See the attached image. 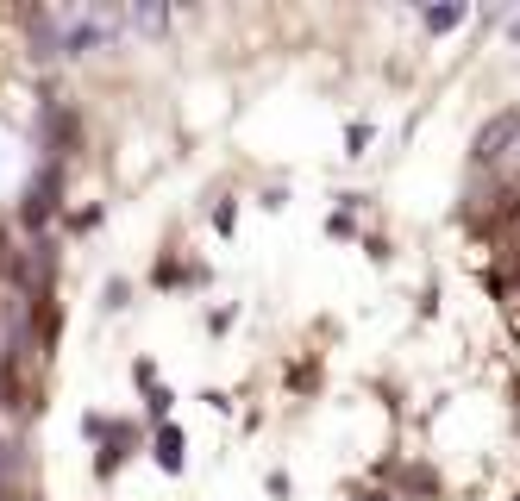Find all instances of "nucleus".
<instances>
[{
	"instance_id": "obj_7",
	"label": "nucleus",
	"mask_w": 520,
	"mask_h": 501,
	"mask_svg": "<svg viewBox=\"0 0 520 501\" xmlns=\"http://www.w3.org/2000/svg\"><path fill=\"white\" fill-rule=\"evenodd\" d=\"M69 226H76V232H94V226H101V207H82V213H69Z\"/></svg>"
},
{
	"instance_id": "obj_3",
	"label": "nucleus",
	"mask_w": 520,
	"mask_h": 501,
	"mask_svg": "<svg viewBox=\"0 0 520 501\" xmlns=\"http://www.w3.org/2000/svg\"><path fill=\"white\" fill-rule=\"evenodd\" d=\"M157 464L170 470V476L182 470V433H176V426H163V433H157Z\"/></svg>"
},
{
	"instance_id": "obj_9",
	"label": "nucleus",
	"mask_w": 520,
	"mask_h": 501,
	"mask_svg": "<svg viewBox=\"0 0 520 501\" xmlns=\"http://www.w3.org/2000/svg\"><path fill=\"white\" fill-rule=\"evenodd\" d=\"M358 501H389V495H383V489H364V495H358Z\"/></svg>"
},
{
	"instance_id": "obj_8",
	"label": "nucleus",
	"mask_w": 520,
	"mask_h": 501,
	"mask_svg": "<svg viewBox=\"0 0 520 501\" xmlns=\"http://www.w3.org/2000/svg\"><path fill=\"white\" fill-rule=\"evenodd\" d=\"M170 401H176L170 389H157V383H151V414H157V420H163V414H170Z\"/></svg>"
},
{
	"instance_id": "obj_4",
	"label": "nucleus",
	"mask_w": 520,
	"mask_h": 501,
	"mask_svg": "<svg viewBox=\"0 0 520 501\" xmlns=\"http://www.w3.org/2000/svg\"><path fill=\"white\" fill-rule=\"evenodd\" d=\"M420 19H427V32H452V26H464V7H427Z\"/></svg>"
},
{
	"instance_id": "obj_10",
	"label": "nucleus",
	"mask_w": 520,
	"mask_h": 501,
	"mask_svg": "<svg viewBox=\"0 0 520 501\" xmlns=\"http://www.w3.org/2000/svg\"><path fill=\"white\" fill-rule=\"evenodd\" d=\"M514 32H520V19H514Z\"/></svg>"
},
{
	"instance_id": "obj_1",
	"label": "nucleus",
	"mask_w": 520,
	"mask_h": 501,
	"mask_svg": "<svg viewBox=\"0 0 520 501\" xmlns=\"http://www.w3.org/2000/svg\"><path fill=\"white\" fill-rule=\"evenodd\" d=\"M57 188H63V163L51 157V163H44V176L26 188V207H19V220H26L32 232L44 226V220H51V213H57Z\"/></svg>"
},
{
	"instance_id": "obj_5",
	"label": "nucleus",
	"mask_w": 520,
	"mask_h": 501,
	"mask_svg": "<svg viewBox=\"0 0 520 501\" xmlns=\"http://www.w3.org/2000/svg\"><path fill=\"white\" fill-rule=\"evenodd\" d=\"M126 26H145V32H163V26H170V13H157V7H132V13H126Z\"/></svg>"
},
{
	"instance_id": "obj_2",
	"label": "nucleus",
	"mask_w": 520,
	"mask_h": 501,
	"mask_svg": "<svg viewBox=\"0 0 520 501\" xmlns=\"http://www.w3.org/2000/svg\"><path fill=\"white\" fill-rule=\"evenodd\" d=\"M113 32H120V19H113V13H82V19H69L63 51H94V44H107Z\"/></svg>"
},
{
	"instance_id": "obj_6",
	"label": "nucleus",
	"mask_w": 520,
	"mask_h": 501,
	"mask_svg": "<svg viewBox=\"0 0 520 501\" xmlns=\"http://www.w3.org/2000/svg\"><path fill=\"white\" fill-rule=\"evenodd\" d=\"M126 295H132V282H126V276H113L107 289H101V307H107V314H120V307H126Z\"/></svg>"
}]
</instances>
